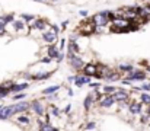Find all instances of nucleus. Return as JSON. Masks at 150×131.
<instances>
[{"mask_svg":"<svg viewBox=\"0 0 150 131\" xmlns=\"http://www.w3.org/2000/svg\"><path fill=\"white\" fill-rule=\"evenodd\" d=\"M12 106L15 109V114H22V112H25V111L29 109V103L28 102H21V101H18V103H15Z\"/></svg>","mask_w":150,"mask_h":131,"instance_id":"obj_12","label":"nucleus"},{"mask_svg":"<svg viewBox=\"0 0 150 131\" xmlns=\"http://www.w3.org/2000/svg\"><path fill=\"white\" fill-rule=\"evenodd\" d=\"M50 61H51V58L48 57V55H47V57H42V58H41V63H45V64H48Z\"/></svg>","mask_w":150,"mask_h":131,"instance_id":"obj_38","label":"nucleus"},{"mask_svg":"<svg viewBox=\"0 0 150 131\" xmlns=\"http://www.w3.org/2000/svg\"><path fill=\"white\" fill-rule=\"evenodd\" d=\"M69 61H70L71 67L76 69V70H82L83 66H85V63H83V60L79 57V54H69Z\"/></svg>","mask_w":150,"mask_h":131,"instance_id":"obj_4","label":"nucleus"},{"mask_svg":"<svg viewBox=\"0 0 150 131\" xmlns=\"http://www.w3.org/2000/svg\"><path fill=\"white\" fill-rule=\"evenodd\" d=\"M48 114H50L51 117H58L60 115V109L57 106H50L48 108Z\"/></svg>","mask_w":150,"mask_h":131,"instance_id":"obj_29","label":"nucleus"},{"mask_svg":"<svg viewBox=\"0 0 150 131\" xmlns=\"http://www.w3.org/2000/svg\"><path fill=\"white\" fill-rule=\"evenodd\" d=\"M99 90H100V93L102 95H112L115 90H117V87L115 86H111V85H108V86H103L102 89L99 87Z\"/></svg>","mask_w":150,"mask_h":131,"instance_id":"obj_20","label":"nucleus"},{"mask_svg":"<svg viewBox=\"0 0 150 131\" xmlns=\"http://www.w3.org/2000/svg\"><path fill=\"white\" fill-rule=\"evenodd\" d=\"M80 16H88V12L86 10H80Z\"/></svg>","mask_w":150,"mask_h":131,"instance_id":"obj_42","label":"nucleus"},{"mask_svg":"<svg viewBox=\"0 0 150 131\" xmlns=\"http://www.w3.org/2000/svg\"><path fill=\"white\" fill-rule=\"evenodd\" d=\"M4 34H6V26L0 25V35H4Z\"/></svg>","mask_w":150,"mask_h":131,"instance_id":"obj_40","label":"nucleus"},{"mask_svg":"<svg viewBox=\"0 0 150 131\" xmlns=\"http://www.w3.org/2000/svg\"><path fill=\"white\" fill-rule=\"evenodd\" d=\"M64 45H66V40H60V51H63Z\"/></svg>","mask_w":150,"mask_h":131,"instance_id":"obj_39","label":"nucleus"},{"mask_svg":"<svg viewBox=\"0 0 150 131\" xmlns=\"http://www.w3.org/2000/svg\"><path fill=\"white\" fill-rule=\"evenodd\" d=\"M111 25H112V31H117V32H124V31H128L131 28H134V23L125 18H121V16H114L111 19Z\"/></svg>","mask_w":150,"mask_h":131,"instance_id":"obj_1","label":"nucleus"},{"mask_svg":"<svg viewBox=\"0 0 150 131\" xmlns=\"http://www.w3.org/2000/svg\"><path fill=\"white\" fill-rule=\"evenodd\" d=\"M89 86L92 87V89H99L100 83H99V82H91V83H89Z\"/></svg>","mask_w":150,"mask_h":131,"instance_id":"obj_35","label":"nucleus"},{"mask_svg":"<svg viewBox=\"0 0 150 131\" xmlns=\"http://www.w3.org/2000/svg\"><path fill=\"white\" fill-rule=\"evenodd\" d=\"M70 109H71V105H67V106L64 108V112H66V114H69V112H70Z\"/></svg>","mask_w":150,"mask_h":131,"instance_id":"obj_41","label":"nucleus"},{"mask_svg":"<svg viewBox=\"0 0 150 131\" xmlns=\"http://www.w3.org/2000/svg\"><path fill=\"white\" fill-rule=\"evenodd\" d=\"M47 54H48V57H50L51 60H54V58H57V55L60 54V48H58V47H55V44H50Z\"/></svg>","mask_w":150,"mask_h":131,"instance_id":"obj_16","label":"nucleus"},{"mask_svg":"<svg viewBox=\"0 0 150 131\" xmlns=\"http://www.w3.org/2000/svg\"><path fill=\"white\" fill-rule=\"evenodd\" d=\"M105 80H108V82H118V80H121V74L118 72L112 70L108 76H105Z\"/></svg>","mask_w":150,"mask_h":131,"instance_id":"obj_18","label":"nucleus"},{"mask_svg":"<svg viewBox=\"0 0 150 131\" xmlns=\"http://www.w3.org/2000/svg\"><path fill=\"white\" fill-rule=\"evenodd\" d=\"M13 23V28H15V31H22L23 28H25V22L21 19V21H13L12 22Z\"/></svg>","mask_w":150,"mask_h":131,"instance_id":"obj_26","label":"nucleus"},{"mask_svg":"<svg viewBox=\"0 0 150 131\" xmlns=\"http://www.w3.org/2000/svg\"><path fill=\"white\" fill-rule=\"evenodd\" d=\"M95 127H96V124H95V123H92V121H91V123H88V124L85 125V128H86V130H93Z\"/></svg>","mask_w":150,"mask_h":131,"instance_id":"obj_34","label":"nucleus"},{"mask_svg":"<svg viewBox=\"0 0 150 131\" xmlns=\"http://www.w3.org/2000/svg\"><path fill=\"white\" fill-rule=\"evenodd\" d=\"M147 72H150V66H147Z\"/></svg>","mask_w":150,"mask_h":131,"instance_id":"obj_47","label":"nucleus"},{"mask_svg":"<svg viewBox=\"0 0 150 131\" xmlns=\"http://www.w3.org/2000/svg\"><path fill=\"white\" fill-rule=\"evenodd\" d=\"M125 77L131 82H144L146 80V72H142V70H133L130 73H125Z\"/></svg>","mask_w":150,"mask_h":131,"instance_id":"obj_2","label":"nucleus"},{"mask_svg":"<svg viewBox=\"0 0 150 131\" xmlns=\"http://www.w3.org/2000/svg\"><path fill=\"white\" fill-rule=\"evenodd\" d=\"M80 52V47L77 45L76 41H70L69 42V54H79Z\"/></svg>","mask_w":150,"mask_h":131,"instance_id":"obj_19","label":"nucleus"},{"mask_svg":"<svg viewBox=\"0 0 150 131\" xmlns=\"http://www.w3.org/2000/svg\"><path fill=\"white\" fill-rule=\"evenodd\" d=\"M60 85H55V86H50V87H47V89H44L42 90V93L44 95H51V93H57L58 90H60Z\"/></svg>","mask_w":150,"mask_h":131,"instance_id":"obj_21","label":"nucleus"},{"mask_svg":"<svg viewBox=\"0 0 150 131\" xmlns=\"http://www.w3.org/2000/svg\"><path fill=\"white\" fill-rule=\"evenodd\" d=\"M93 29H95V25H93V22H91V21L80 26V32H82V34H86V35H88V34H93Z\"/></svg>","mask_w":150,"mask_h":131,"instance_id":"obj_15","label":"nucleus"},{"mask_svg":"<svg viewBox=\"0 0 150 131\" xmlns=\"http://www.w3.org/2000/svg\"><path fill=\"white\" fill-rule=\"evenodd\" d=\"M40 130H42V131H55L57 128H55L54 125H51L50 121H45V123H42V124L40 125Z\"/></svg>","mask_w":150,"mask_h":131,"instance_id":"obj_22","label":"nucleus"},{"mask_svg":"<svg viewBox=\"0 0 150 131\" xmlns=\"http://www.w3.org/2000/svg\"><path fill=\"white\" fill-rule=\"evenodd\" d=\"M63 58H64V54L60 51V54L57 55V58H55V60H57V63H61V61H63Z\"/></svg>","mask_w":150,"mask_h":131,"instance_id":"obj_37","label":"nucleus"},{"mask_svg":"<svg viewBox=\"0 0 150 131\" xmlns=\"http://www.w3.org/2000/svg\"><path fill=\"white\" fill-rule=\"evenodd\" d=\"M140 90H143V92H150V82L149 83H143V85L140 86Z\"/></svg>","mask_w":150,"mask_h":131,"instance_id":"obj_33","label":"nucleus"},{"mask_svg":"<svg viewBox=\"0 0 150 131\" xmlns=\"http://www.w3.org/2000/svg\"><path fill=\"white\" fill-rule=\"evenodd\" d=\"M42 41L47 44H55L57 41V35L55 34H52L50 31H44L42 32Z\"/></svg>","mask_w":150,"mask_h":131,"instance_id":"obj_13","label":"nucleus"},{"mask_svg":"<svg viewBox=\"0 0 150 131\" xmlns=\"http://www.w3.org/2000/svg\"><path fill=\"white\" fill-rule=\"evenodd\" d=\"M69 82H74V76H70L69 77Z\"/></svg>","mask_w":150,"mask_h":131,"instance_id":"obj_44","label":"nucleus"},{"mask_svg":"<svg viewBox=\"0 0 150 131\" xmlns=\"http://www.w3.org/2000/svg\"><path fill=\"white\" fill-rule=\"evenodd\" d=\"M13 115H15V109H13L12 105L10 106H1V109H0V120H7V118H10Z\"/></svg>","mask_w":150,"mask_h":131,"instance_id":"obj_11","label":"nucleus"},{"mask_svg":"<svg viewBox=\"0 0 150 131\" xmlns=\"http://www.w3.org/2000/svg\"><path fill=\"white\" fill-rule=\"evenodd\" d=\"M9 23V21H7V15L6 16H0V25L1 26H6Z\"/></svg>","mask_w":150,"mask_h":131,"instance_id":"obj_32","label":"nucleus"},{"mask_svg":"<svg viewBox=\"0 0 150 131\" xmlns=\"http://www.w3.org/2000/svg\"><path fill=\"white\" fill-rule=\"evenodd\" d=\"M111 96L115 99V102H122V101H128L130 99V93L125 89H117Z\"/></svg>","mask_w":150,"mask_h":131,"instance_id":"obj_6","label":"nucleus"},{"mask_svg":"<svg viewBox=\"0 0 150 131\" xmlns=\"http://www.w3.org/2000/svg\"><path fill=\"white\" fill-rule=\"evenodd\" d=\"M118 70H120L121 73H130V72L134 70V66H131V64H121V66L118 67Z\"/></svg>","mask_w":150,"mask_h":131,"instance_id":"obj_24","label":"nucleus"},{"mask_svg":"<svg viewBox=\"0 0 150 131\" xmlns=\"http://www.w3.org/2000/svg\"><path fill=\"white\" fill-rule=\"evenodd\" d=\"M48 31L52 32V34H55V35H58V32H60V26H57V25H48Z\"/></svg>","mask_w":150,"mask_h":131,"instance_id":"obj_30","label":"nucleus"},{"mask_svg":"<svg viewBox=\"0 0 150 131\" xmlns=\"http://www.w3.org/2000/svg\"><path fill=\"white\" fill-rule=\"evenodd\" d=\"M100 108H112L115 105V99L111 96V95H102L98 101Z\"/></svg>","mask_w":150,"mask_h":131,"instance_id":"obj_5","label":"nucleus"},{"mask_svg":"<svg viewBox=\"0 0 150 131\" xmlns=\"http://www.w3.org/2000/svg\"><path fill=\"white\" fill-rule=\"evenodd\" d=\"M50 76H51L50 72H40V73H37V74H34L31 77H32V80H47Z\"/></svg>","mask_w":150,"mask_h":131,"instance_id":"obj_17","label":"nucleus"},{"mask_svg":"<svg viewBox=\"0 0 150 131\" xmlns=\"http://www.w3.org/2000/svg\"><path fill=\"white\" fill-rule=\"evenodd\" d=\"M98 66H99V64H96V63H89V64H85L82 70H83V73H85L86 76L95 77V76L98 74Z\"/></svg>","mask_w":150,"mask_h":131,"instance_id":"obj_7","label":"nucleus"},{"mask_svg":"<svg viewBox=\"0 0 150 131\" xmlns=\"http://www.w3.org/2000/svg\"><path fill=\"white\" fill-rule=\"evenodd\" d=\"M67 25H69V22H67V21H64V22H63V23H61V28H66V26H67Z\"/></svg>","mask_w":150,"mask_h":131,"instance_id":"obj_43","label":"nucleus"},{"mask_svg":"<svg viewBox=\"0 0 150 131\" xmlns=\"http://www.w3.org/2000/svg\"><path fill=\"white\" fill-rule=\"evenodd\" d=\"M92 103H93V101L91 99V96H86V99H85V102H83V106H85V109H86V111H91V108H92Z\"/></svg>","mask_w":150,"mask_h":131,"instance_id":"obj_28","label":"nucleus"},{"mask_svg":"<svg viewBox=\"0 0 150 131\" xmlns=\"http://www.w3.org/2000/svg\"><path fill=\"white\" fill-rule=\"evenodd\" d=\"M91 82H92V77L83 74V76H74V82H73V83L77 87H82L83 85H89Z\"/></svg>","mask_w":150,"mask_h":131,"instance_id":"obj_9","label":"nucleus"},{"mask_svg":"<svg viewBox=\"0 0 150 131\" xmlns=\"http://www.w3.org/2000/svg\"><path fill=\"white\" fill-rule=\"evenodd\" d=\"M128 111H130V114L131 115H140L142 114V111H143V103L140 102H131L130 105H128Z\"/></svg>","mask_w":150,"mask_h":131,"instance_id":"obj_10","label":"nucleus"},{"mask_svg":"<svg viewBox=\"0 0 150 131\" xmlns=\"http://www.w3.org/2000/svg\"><path fill=\"white\" fill-rule=\"evenodd\" d=\"M23 98H25V93H23V92H18V93L13 96L15 101H21V99H23Z\"/></svg>","mask_w":150,"mask_h":131,"instance_id":"obj_31","label":"nucleus"},{"mask_svg":"<svg viewBox=\"0 0 150 131\" xmlns=\"http://www.w3.org/2000/svg\"><path fill=\"white\" fill-rule=\"evenodd\" d=\"M28 87H29V83H16V85H10L9 90L10 93H18V92H23Z\"/></svg>","mask_w":150,"mask_h":131,"instance_id":"obj_14","label":"nucleus"},{"mask_svg":"<svg viewBox=\"0 0 150 131\" xmlns=\"http://www.w3.org/2000/svg\"><path fill=\"white\" fill-rule=\"evenodd\" d=\"M29 108H31L38 117H44V115L47 114L45 105H44V102H41V101H32V102L29 103Z\"/></svg>","mask_w":150,"mask_h":131,"instance_id":"obj_3","label":"nucleus"},{"mask_svg":"<svg viewBox=\"0 0 150 131\" xmlns=\"http://www.w3.org/2000/svg\"><path fill=\"white\" fill-rule=\"evenodd\" d=\"M21 18H22L23 22H28V23H31V22L35 19V16H34V15H29V13H22Z\"/></svg>","mask_w":150,"mask_h":131,"instance_id":"obj_27","label":"nucleus"},{"mask_svg":"<svg viewBox=\"0 0 150 131\" xmlns=\"http://www.w3.org/2000/svg\"><path fill=\"white\" fill-rule=\"evenodd\" d=\"M140 102L150 106V93L149 92H143V93L140 95Z\"/></svg>","mask_w":150,"mask_h":131,"instance_id":"obj_23","label":"nucleus"},{"mask_svg":"<svg viewBox=\"0 0 150 131\" xmlns=\"http://www.w3.org/2000/svg\"><path fill=\"white\" fill-rule=\"evenodd\" d=\"M35 1H55V0H35Z\"/></svg>","mask_w":150,"mask_h":131,"instance_id":"obj_46","label":"nucleus"},{"mask_svg":"<svg viewBox=\"0 0 150 131\" xmlns=\"http://www.w3.org/2000/svg\"><path fill=\"white\" fill-rule=\"evenodd\" d=\"M121 82H122V85H127V86H131V85H133V82L128 80L127 77H125V79H121Z\"/></svg>","mask_w":150,"mask_h":131,"instance_id":"obj_36","label":"nucleus"},{"mask_svg":"<svg viewBox=\"0 0 150 131\" xmlns=\"http://www.w3.org/2000/svg\"><path fill=\"white\" fill-rule=\"evenodd\" d=\"M18 123H19L21 125H28V124L31 123V120H29L28 115H22V114H21V115L18 117Z\"/></svg>","mask_w":150,"mask_h":131,"instance_id":"obj_25","label":"nucleus"},{"mask_svg":"<svg viewBox=\"0 0 150 131\" xmlns=\"http://www.w3.org/2000/svg\"><path fill=\"white\" fill-rule=\"evenodd\" d=\"M67 93H69L70 96H73V90H71V89H69V90H67Z\"/></svg>","mask_w":150,"mask_h":131,"instance_id":"obj_45","label":"nucleus"},{"mask_svg":"<svg viewBox=\"0 0 150 131\" xmlns=\"http://www.w3.org/2000/svg\"><path fill=\"white\" fill-rule=\"evenodd\" d=\"M29 26H31V29L44 31V29L48 28V23H47V21H44V19H34V21L29 23Z\"/></svg>","mask_w":150,"mask_h":131,"instance_id":"obj_8","label":"nucleus"}]
</instances>
